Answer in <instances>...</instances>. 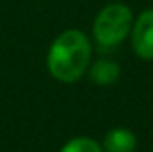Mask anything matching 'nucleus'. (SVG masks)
<instances>
[{
	"mask_svg": "<svg viewBox=\"0 0 153 152\" xmlns=\"http://www.w3.org/2000/svg\"><path fill=\"white\" fill-rule=\"evenodd\" d=\"M91 59L89 38L76 29L61 32L50 45L46 66L61 82H75L84 75Z\"/></svg>",
	"mask_w": 153,
	"mask_h": 152,
	"instance_id": "1",
	"label": "nucleus"
},
{
	"mask_svg": "<svg viewBox=\"0 0 153 152\" xmlns=\"http://www.w3.org/2000/svg\"><path fill=\"white\" fill-rule=\"evenodd\" d=\"M134 16L123 4L105 5L94 18L93 36L102 47H116L132 32Z\"/></svg>",
	"mask_w": 153,
	"mask_h": 152,
	"instance_id": "2",
	"label": "nucleus"
},
{
	"mask_svg": "<svg viewBox=\"0 0 153 152\" xmlns=\"http://www.w3.org/2000/svg\"><path fill=\"white\" fill-rule=\"evenodd\" d=\"M132 47L141 59H153V9L141 13L139 18L134 22Z\"/></svg>",
	"mask_w": 153,
	"mask_h": 152,
	"instance_id": "3",
	"label": "nucleus"
},
{
	"mask_svg": "<svg viewBox=\"0 0 153 152\" xmlns=\"http://www.w3.org/2000/svg\"><path fill=\"white\" fill-rule=\"evenodd\" d=\"M137 147V138L130 129L116 127L111 129L103 138L105 152H134Z\"/></svg>",
	"mask_w": 153,
	"mask_h": 152,
	"instance_id": "4",
	"label": "nucleus"
},
{
	"mask_svg": "<svg viewBox=\"0 0 153 152\" xmlns=\"http://www.w3.org/2000/svg\"><path fill=\"white\" fill-rule=\"evenodd\" d=\"M121 74V68L119 65L114 61H109V59H100L96 61L91 70H89V77L94 84H100V86H111L114 84L116 81L119 79Z\"/></svg>",
	"mask_w": 153,
	"mask_h": 152,
	"instance_id": "5",
	"label": "nucleus"
},
{
	"mask_svg": "<svg viewBox=\"0 0 153 152\" xmlns=\"http://www.w3.org/2000/svg\"><path fill=\"white\" fill-rule=\"evenodd\" d=\"M61 152H103L102 145L98 141H94L93 138H85V136H80V138H73L70 140Z\"/></svg>",
	"mask_w": 153,
	"mask_h": 152,
	"instance_id": "6",
	"label": "nucleus"
}]
</instances>
